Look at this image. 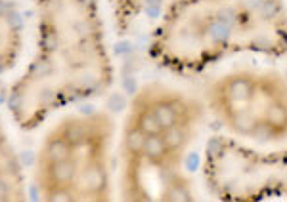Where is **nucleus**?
Instances as JSON below:
<instances>
[{
	"label": "nucleus",
	"instance_id": "obj_2",
	"mask_svg": "<svg viewBox=\"0 0 287 202\" xmlns=\"http://www.w3.org/2000/svg\"><path fill=\"white\" fill-rule=\"evenodd\" d=\"M245 53L286 57V0H172L149 42V57L178 75Z\"/></svg>",
	"mask_w": 287,
	"mask_h": 202
},
{
	"label": "nucleus",
	"instance_id": "obj_5",
	"mask_svg": "<svg viewBox=\"0 0 287 202\" xmlns=\"http://www.w3.org/2000/svg\"><path fill=\"white\" fill-rule=\"evenodd\" d=\"M205 109L241 143L276 147L287 141V78L276 69L220 75L207 90Z\"/></svg>",
	"mask_w": 287,
	"mask_h": 202
},
{
	"label": "nucleus",
	"instance_id": "obj_6",
	"mask_svg": "<svg viewBox=\"0 0 287 202\" xmlns=\"http://www.w3.org/2000/svg\"><path fill=\"white\" fill-rule=\"evenodd\" d=\"M203 179L220 201L287 199V141L255 147L230 135H216L205 147Z\"/></svg>",
	"mask_w": 287,
	"mask_h": 202
},
{
	"label": "nucleus",
	"instance_id": "obj_8",
	"mask_svg": "<svg viewBox=\"0 0 287 202\" xmlns=\"http://www.w3.org/2000/svg\"><path fill=\"white\" fill-rule=\"evenodd\" d=\"M25 199V177L12 147L8 132L0 120V202L23 201Z\"/></svg>",
	"mask_w": 287,
	"mask_h": 202
},
{
	"label": "nucleus",
	"instance_id": "obj_3",
	"mask_svg": "<svg viewBox=\"0 0 287 202\" xmlns=\"http://www.w3.org/2000/svg\"><path fill=\"white\" fill-rule=\"evenodd\" d=\"M205 118V105L178 88L149 82L130 100L119 145L123 201L196 199L186 158Z\"/></svg>",
	"mask_w": 287,
	"mask_h": 202
},
{
	"label": "nucleus",
	"instance_id": "obj_1",
	"mask_svg": "<svg viewBox=\"0 0 287 202\" xmlns=\"http://www.w3.org/2000/svg\"><path fill=\"white\" fill-rule=\"evenodd\" d=\"M35 55L8 98L21 130H36L56 111L96 98L113 82L98 0H35Z\"/></svg>",
	"mask_w": 287,
	"mask_h": 202
},
{
	"label": "nucleus",
	"instance_id": "obj_4",
	"mask_svg": "<svg viewBox=\"0 0 287 202\" xmlns=\"http://www.w3.org/2000/svg\"><path fill=\"white\" fill-rule=\"evenodd\" d=\"M113 118L104 111L61 118L46 134L35 168L36 191L48 202L111 201Z\"/></svg>",
	"mask_w": 287,
	"mask_h": 202
},
{
	"label": "nucleus",
	"instance_id": "obj_7",
	"mask_svg": "<svg viewBox=\"0 0 287 202\" xmlns=\"http://www.w3.org/2000/svg\"><path fill=\"white\" fill-rule=\"evenodd\" d=\"M23 48V23L10 0H0V75L14 69Z\"/></svg>",
	"mask_w": 287,
	"mask_h": 202
}]
</instances>
